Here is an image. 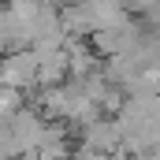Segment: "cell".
<instances>
[{
    "mask_svg": "<svg viewBox=\"0 0 160 160\" xmlns=\"http://www.w3.org/2000/svg\"><path fill=\"white\" fill-rule=\"evenodd\" d=\"M34 82H38V56L34 52H11L8 60H0V86L22 89Z\"/></svg>",
    "mask_w": 160,
    "mask_h": 160,
    "instance_id": "6da1fadb",
    "label": "cell"
}]
</instances>
